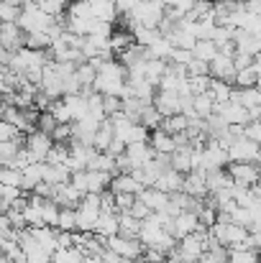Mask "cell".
<instances>
[{
  "label": "cell",
  "instance_id": "6da1fadb",
  "mask_svg": "<svg viewBox=\"0 0 261 263\" xmlns=\"http://www.w3.org/2000/svg\"><path fill=\"white\" fill-rule=\"evenodd\" d=\"M126 74H128V69H126L118 59H105V62L97 67V77H95L92 89H95L97 95H118V97H126V95H128Z\"/></svg>",
  "mask_w": 261,
  "mask_h": 263
},
{
  "label": "cell",
  "instance_id": "7a4b0ae2",
  "mask_svg": "<svg viewBox=\"0 0 261 263\" xmlns=\"http://www.w3.org/2000/svg\"><path fill=\"white\" fill-rule=\"evenodd\" d=\"M54 21H57L54 15H49L46 10H41L36 3H28V0H26V3L21 5V13H18V21H15V23H18L26 33H36V31H46Z\"/></svg>",
  "mask_w": 261,
  "mask_h": 263
},
{
  "label": "cell",
  "instance_id": "3957f363",
  "mask_svg": "<svg viewBox=\"0 0 261 263\" xmlns=\"http://www.w3.org/2000/svg\"><path fill=\"white\" fill-rule=\"evenodd\" d=\"M164 13H167V5L164 0H141L131 15L136 18L138 26H146V28H159V23L164 21Z\"/></svg>",
  "mask_w": 261,
  "mask_h": 263
},
{
  "label": "cell",
  "instance_id": "277c9868",
  "mask_svg": "<svg viewBox=\"0 0 261 263\" xmlns=\"http://www.w3.org/2000/svg\"><path fill=\"white\" fill-rule=\"evenodd\" d=\"M105 248L115 251L126 261H138L144 256V251H146V246L138 238H126V235H110V238H105Z\"/></svg>",
  "mask_w": 261,
  "mask_h": 263
},
{
  "label": "cell",
  "instance_id": "5b68a950",
  "mask_svg": "<svg viewBox=\"0 0 261 263\" xmlns=\"http://www.w3.org/2000/svg\"><path fill=\"white\" fill-rule=\"evenodd\" d=\"M225 172L231 174L236 186H254L261 179V172L256 166V161H228Z\"/></svg>",
  "mask_w": 261,
  "mask_h": 263
},
{
  "label": "cell",
  "instance_id": "8992f818",
  "mask_svg": "<svg viewBox=\"0 0 261 263\" xmlns=\"http://www.w3.org/2000/svg\"><path fill=\"white\" fill-rule=\"evenodd\" d=\"M259 151H261V146L254 138L241 136V138H236V141L228 146V161H256Z\"/></svg>",
  "mask_w": 261,
  "mask_h": 263
},
{
  "label": "cell",
  "instance_id": "52a82bcc",
  "mask_svg": "<svg viewBox=\"0 0 261 263\" xmlns=\"http://www.w3.org/2000/svg\"><path fill=\"white\" fill-rule=\"evenodd\" d=\"M26 46V31L15 23V21H8V23H0V49L5 51H18Z\"/></svg>",
  "mask_w": 261,
  "mask_h": 263
},
{
  "label": "cell",
  "instance_id": "ba28073f",
  "mask_svg": "<svg viewBox=\"0 0 261 263\" xmlns=\"http://www.w3.org/2000/svg\"><path fill=\"white\" fill-rule=\"evenodd\" d=\"M51 146H54V138L49 136V133H44V130H31L28 136H26V141H23V148L26 151H31L39 161H46V156H49V151H51Z\"/></svg>",
  "mask_w": 261,
  "mask_h": 263
},
{
  "label": "cell",
  "instance_id": "9c48e42d",
  "mask_svg": "<svg viewBox=\"0 0 261 263\" xmlns=\"http://www.w3.org/2000/svg\"><path fill=\"white\" fill-rule=\"evenodd\" d=\"M182 192H187V194H192V197H197V199H205V197L210 194V189H207V174H205V169H192L189 174H184Z\"/></svg>",
  "mask_w": 261,
  "mask_h": 263
},
{
  "label": "cell",
  "instance_id": "30bf717a",
  "mask_svg": "<svg viewBox=\"0 0 261 263\" xmlns=\"http://www.w3.org/2000/svg\"><path fill=\"white\" fill-rule=\"evenodd\" d=\"M154 105H156V110L164 115V118H169V115H177V112H182V97H179V92H169V89H156V95H154Z\"/></svg>",
  "mask_w": 261,
  "mask_h": 263
},
{
  "label": "cell",
  "instance_id": "8fae6325",
  "mask_svg": "<svg viewBox=\"0 0 261 263\" xmlns=\"http://www.w3.org/2000/svg\"><path fill=\"white\" fill-rule=\"evenodd\" d=\"M202 225H200V220H197V215L195 212H179L177 217L172 220V228H169V233H172L174 238L179 240V238H184V235H189V233H197Z\"/></svg>",
  "mask_w": 261,
  "mask_h": 263
},
{
  "label": "cell",
  "instance_id": "7c38bea8",
  "mask_svg": "<svg viewBox=\"0 0 261 263\" xmlns=\"http://www.w3.org/2000/svg\"><path fill=\"white\" fill-rule=\"evenodd\" d=\"M236 64H233V57H225V54H218L213 62H210V77L215 80H225V82H236Z\"/></svg>",
  "mask_w": 261,
  "mask_h": 263
},
{
  "label": "cell",
  "instance_id": "4fadbf2b",
  "mask_svg": "<svg viewBox=\"0 0 261 263\" xmlns=\"http://www.w3.org/2000/svg\"><path fill=\"white\" fill-rule=\"evenodd\" d=\"M108 189H110L113 194H141L144 184H141L133 174H113L110 176Z\"/></svg>",
  "mask_w": 261,
  "mask_h": 263
},
{
  "label": "cell",
  "instance_id": "5bb4252c",
  "mask_svg": "<svg viewBox=\"0 0 261 263\" xmlns=\"http://www.w3.org/2000/svg\"><path fill=\"white\" fill-rule=\"evenodd\" d=\"M51 199H54L59 207H77V204H80V199H82V192H80V189H77L72 181H67V184L54 186Z\"/></svg>",
  "mask_w": 261,
  "mask_h": 263
},
{
  "label": "cell",
  "instance_id": "9a60e30c",
  "mask_svg": "<svg viewBox=\"0 0 261 263\" xmlns=\"http://www.w3.org/2000/svg\"><path fill=\"white\" fill-rule=\"evenodd\" d=\"M126 156L131 159L133 169H138V166H144L146 161L154 159V148H151L149 141H136V143H128L126 146Z\"/></svg>",
  "mask_w": 261,
  "mask_h": 263
},
{
  "label": "cell",
  "instance_id": "2e32d148",
  "mask_svg": "<svg viewBox=\"0 0 261 263\" xmlns=\"http://www.w3.org/2000/svg\"><path fill=\"white\" fill-rule=\"evenodd\" d=\"M138 199H144L146 204H149V210L151 212H164L167 210V204H169V194L167 192H162V189H156V186H144L141 189V194H136Z\"/></svg>",
  "mask_w": 261,
  "mask_h": 263
},
{
  "label": "cell",
  "instance_id": "e0dca14e",
  "mask_svg": "<svg viewBox=\"0 0 261 263\" xmlns=\"http://www.w3.org/2000/svg\"><path fill=\"white\" fill-rule=\"evenodd\" d=\"M233 44H236V51H246L254 57L261 51V39L254 33H246L243 28H233Z\"/></svg>",
  "mask_w": 261,
  "mask_h": 263
},
{
  "label": "cell",
  "instance_id": "ac0fdd59",
  "mask_svg": "<svg viewBox=\"0 0 261 263\" xmlns=\"http://www.w3.org/2000/svg\"><path fill=\"white\" fill-rule=\"evenodd\" d=\"M149 143H151L154 154H174V148H177V141H174V136H172V133H167L162 125H159L156 130H151V136H149Z\"/></svg>",
  "mask_w": 261,
  "mask_h": 263
},
{
  "label": "cell",
  "instance_id": "d6986e66",
  "mask_svg": "<svg viewBox=\"0 0 261 263\" xmlns=\"http://www.w3.org/2000/svg\"><path fill=\"white\" fill-rule=\"evenodd\" d=\"M146 59H149V49L141 46V44H131L126 51L118 54V62H120L126 69H133V67H138V64L146 62Z\"/></svg>",
  "mask_w": 261,
  "mask_h": 263
},
{
  "label": "cell",
  "instance_id": "ffe728a7",
  "mask_svg": "<svg viewBox=\"0 0 261 263\" xmlns=\"http://www.w3.org/2000/svg\"><path fill=\"white\" fill-rule=\"evenodd\" d=\"M118 230H120L118 212H100L97 225H95V235H100V238H110V235H118Z\"/></svg>",
  "mask_w": 261,
  "mask_h": 263
},
{
  "label": "cell",
  "instance_id": "44dd1931",
  "mask_svg": "<svg viewBox=\"0 0 261 263\" xmlns=\"http://www.w3.org/2000/svg\"><path fill=\"white\" fill-rule=\"evenodd\" d=\"M90 5H92V13H95V18L97 21H105V23H115L118 21V5H115V0H90Z\"/></svg>",
  "mask_w": 261,
  "mask_h": 263
},
{
  "label": "cell",
  "instance_id": "7402d4cb",
  "mask_svg": "<svg viewBox=\"0 0 261 263\" xmlns=\"http://www.w3.org/2000/svg\"><path fill=\"white\" fill-rule=\"evenodd\" d=\"M182 184H184V174H179L177 169H167L164 174L156 179V189H162V192H167V194H174V192H182Z\"/></svg>",
  "mask_w": 261,
  "mask_h": 263
},
{
  "label": "cell",
  "instance_id": "603a6c76",
  "mask_svg": "<svg viewBox=\"0 0 261 263\" xmlns=\"http://www.w3.org/2000/svg\"><path fill=\"white\" fill-rule=\"evenodd\" d=\"M41 179H44V161L28 164V166L21 172V189H23V192H33Z\"/></svg>",
  "mask_w": 261,
  "mask_h": 263
},
{
  "label": "cell",
  "instance_id": "cb8c5ba5",
  "mask_svg": "<svg viewBox=\"0 0 261 263\" xmlns=\"http://www.w3.org/2000/svg\"><path fill=\"white\" fill-rule=\"evenodd\" d=\"M192 110L197 118H210L215 112V100L210 92H200V95H192Z\"/></svg>",
  "mask_w": 261,
  "mask_h": 263
},
{
  "label": "cell",
  "instance_id": "d4e9b609",
  "mask_svg": "<svg viewBox=\"0 0 261 263\" xmlns=\"http://www.w3.org/2000/svg\"><path fill=\"white\" fill-rule=\"evenodd\" d=\"M189 123H192V118H187L184 112H177V115H169V118L162 120V128L167 133H172V136H179V133L189 130Z\"/></svg>",
  "mask_w": 261,
  "mask_h": 263
},
{
  "label": "cell",
  "instance_id": "484cf974",
  "mask_svg": "<svg viewBox=\"0 0 261 263\" xmlns=\"http://www.w3.org/2000/svg\"><path fill=\"white\" fill-rule=\"evenodd\" d=\"M131 44H136V39H133V31L115 28V31L110 33V51H113V54H120V51H126Z\"/></svg>",
  "mask_w": 261,
  "mask_h": 263
},
{
  "label": "cell",
  "instance_id": "4316f807",
  "mask_svg": "<svg viewBox=\"0 0 261 263\" xmlns=\"http://www.w3.org/2000/svg\"><path fill=\"white\" fill-rule=\"evenodd\" d=\"M115 138V130H113V123L105 118L102 123H100V128H97V133H95V138H92V146L97 148V151H108V146H110V141Z\"/></svg>",
  "mask_w": 261,
  "mask_h": 263
},
{
  "label": "cell",
  "instance_id": "83f0119b",
  "mask_svg": "<svg viewBox=\"0 0 261 263\" xmlns=\"http://www.w3.org/2000/svg\"><path fill=\"white\" fill-rule=\"evenodd\" d=\"M192 57H197V59H202V62H213L215 57H218V44L213 41V39H197V44H195V49H192Z\"/></svg>",
  "mask_w": 261,
  "mask_h": 263
},
{
  "label": "cell",
  "instance_id": "f1b7e54d",
  "mask_svg": "<svg viewBox=\"0 0 261 263\" xmlns=\"http://www.w3.org/2000/svg\"><path fill=\"white\" fill-rule=\"evenodd\" d=\"M23 141H26V136L21 141H0V166H10L15 161L18 151L23 148Z\"/></svg>",
  "mask_w": 261,
  "mask_h": 263
},
{
  "label": "cell",
  "instance_id": "f546056e",
  "mask_svg": "<svg viewBox=\"0 0 261 263\" xmlns=\"http://www.w3.org/2000/svg\"><path fill=\"white\" fill-rule=\"evenodd\" d=\"M162 120H164V115L156 110V105H154V102L144 105V110H141V118H138V123H141L144 128H149V130H156V128L162 125Z\"/></svg>",
  "mask_w": 261,
  "mask_h": 263
},
{
  "label": "cell",
  "instance_id": "4dcf8cb0",
  "mask_svg": "<svg viewBox=\"0 0 261 263\" xmlns=\"http://www.w3.org/2000/svg\"><path fill=\"white\" fill-rule=\"evenodd\" d=\"M118 222H120V230H118V235H126V238H138L141 220H136L131 212H120V215H118Z\"/></svg>",
  "mask_w": 261,
  "mask_h": 263
},
{
  "label": "cell",
  "instance_id": "1f68e13d",
  "mask_svg": "<svg viewBox=\"0 0 261 263\" xmlns=\"http://www.w3.org/2000/svg\"><path fill=\"white\" fill-rule=\"evenodd\" d=\"M207 174V189L210 192H218V189H225V186H233V179L225 169H213V172H205Z\"/></svg>",
  "mask_w": 261,
  "mask_h": 263
},
{
  "label": "cell",
  "instance_id": "d6a6232c",
  "mask_svg": "<svg viewBox=\"0 0 261 263\" xmlns=\"http://www.w3.org/2000/svg\"><path fill=\"white\" fill-rule=\"evenodd\" d=\"M82 251L77 246H69V248H57L51 253V263H82Z\"/></svg>",
  "mask_w": 261,
  "mask_h": 263
},
{
  "label": "cell",
  "instance_id": "836d02e7",
  "mask_svg": "<svg viewBox=\"0 0 261 263\" xmlns=\"http://www.w3.org/2000/svg\"><path fill=\"white\" fill-rule=\"evenodd\" d=\"M57 230H67V233H75L77 230V207H62L59 210Z\"/></svg>",
  "mask_w": 261,
  "mask_h": 263
},
{
  "label": "cell",
  "instance_id": "e575fe53",
  "mask_svg": "<svg viewBox=\"0 0 261 263\" xmlns=\"http://www.w3.org/2000/svg\"><path fill=\"white\" fill-rule=\"evenodd\" d=\"M228 263H259L256 248H228Z\"/></svg>",
  "mask_w": 261,
  "mask_h": 263
},
{
  "label": "cell",
  "instance_id": "d590c367",
  "mask_svg": "<svg viewBox=\"0 0 261 263\" xmlns=\"http://www.w3.org/2000/svg\"><path fill=\"white\" fill-rule=\"evenodd\" d=\"M207 92L213 95V100H215V102H225V100H231L233 85H231V82H225V80H215V77H213Z\"/></svg>",
  "mask_w": 261,
  "mask_h": 263
},
{
  "label": "cell",
  "instance_id": "8d00e7d4",
  "mask_svg": "<svg viewBox=\"0 0 261 263\" xmlns=\"http://www.w3.org/2000/svg\"><path fill=\"white\" fill-rule=\"evenodd\" d=\"M256 82H259V72L254 69V67H246V69H238L236 72V82H233V87H256Z\"/></svg>",
  "mask_w": 261,
  "mask_h": 263
},
{
  "label": "cell",
  "instance_id": "74e56055",
  "mask_svg": "<svg viewBox=\"0 0 261 263\" xmlns=\"http://www.w3.org/2000/svg\"><path fill=\"white\" fill-rule=\"evenodd\" d=\"M67 156H69V143H54L46 156V164H64Z\"/></svg>",
  "mask_w": 261,
  "mask_h": 263
},
{
  "label": "cell",
  "instance_id": "f35d334b",
  "mask_svg": "<svg viewBox=\"0 0 261 263\" xmlns=\"http://www.w3.org/2000/svg\"><path fill=\"white\" fill-rule=\"evenodd\" d=\"M72 123H57V128L51 130L54 143H72Z\"/></svg>",
  "mask_w": 261,
  "mask_h": 263
},
{
  "label": "cell",
  "instance_id": "ab89813d",
  "mask_svg": "<svg viewBox=\"0 0 261 263\" xmlns=\"http://www.w3.org/2000/svg\"><path fill=\"white\" fill-rule=\"evenodd\" d=\"M197 220H200L202 228H213V225L218 222V210L210 207V204H202V207L197 210Z\"/></svg>",
  "mask_w": 261,
  "mask_h": 263
},
{
  "label": "cell",
  "instance_id": "60d3db41",
  "mask_svg": "<svg viewBox=\"0 0 261 263\" xmlns=\"http://www.w3.org/2000/svg\"><path fill=\"white\" fill-rule=\"evenodd\" d=\"M36 128L51 136V130L57 128V118H54V112H51V110H41V112H39V120H36Z\"/></svg>",
  "mask_w": 261,
  "mask_h": 263
},
{
  "label": "cell",
  "instance_id": "b9f144b4",
  "mask_svg": "<svg viewBox=\"0 0 261 263\" xmlns=\"http://www.w3.org/2000/svg\"><path fill=\"white\" fill-rule=\"evenodd\" d=\"M21 138H23V133L13 123H8L5 118H0V141H21Z\"/></svg>",
  "mask_w": 261,
  "mask_h": 263
},
{
  "label": "cell",
  "instance_id": "7bdbcfd3",
  "mask_svg": "<svg viewBox=\"0 0 261 263\" xmlns=\"http://www.w3.org/2000/svg\"><path fill=\"white\" fill-rule=\"evenodd\" d=\"M0 184L21 186V169H15V166H0Z\"/></svg>",
  "mask_w": 261,
  "mask_h": 263
},
{
  "label": "cell",
  "instance_id": "ee69618b",
  "mask_svg": "<svg viewBox=\"0 0 261 263\" xmlns=\"http://www.w3.org/2000/svg\"><path fill=\"white\" fill-rule=\"evenodd\" d=\"M197 74H210V64L197 59V57H192L189 64H187V77H197Z\"/></svg>",
  "mask_w": 261,
  "mask_h": 263
},
{
  "label": "cell",
  "instance_id": "f6af8a7d",
  "mask_svg": "<svg viewBox=\"0 0 261 263\" xmlns=\"http://www.w3.org/2000/svg\"><path fill=\"white\" fill-rule=\"evenodd\" d=\"M120 107H123V102H120L118 95H102V110H105L108 118L115 115V112H120Z\"/></svg>",
  "mask_w": 261,
  "mask_h": 263
},
{
  "label": "cell",
  "instance_id": "bcb514c9",
  "mask_svg": "<svg viewBox=\"0 0 261 263\" xmlns=\"http://www.w3.org/2000/svg\"><path fill=\"white\" fill-rule=\"evenodd\" d=\"M210 74H197V77H189V89L192 95H200V92H207L210 89Z\"/></svg>",
  "mask_w": 261,
  "mask_h": 263
},
{
  "label": "cell",
  "instance_id": "7dc6e473",
  "mask_svg": "<svg viewBox=\"0 0 261 263\" xmlns=\"http://www.w3.org/2000/svg\"><path fill=\"white\" fill-rule=\"evenodd\" d=\"M136 202V194H115V212H128Z\"/></svg>",
  "mask_w": 261,
  "mask_h": 263
},
{
  "label": "cell",
  "instance_id": "c3c4849f",
  "mask_svg": "<svg viewBox=\"0 0 261 263\" xmlns=\"http://www.w3.org/2000/svg\"><path fill=\"white\" fill-rule=\"evenodd\" d=\"M128 212H131V215H133L136 220H146V217L151 215V210H149V204H146L144 199H138V197H136V202H133V207H131Z\"/></svg>",
  "mask_w": 261,
  "mask_h": 263
},
{
  "label": "cell",
  "instance_id": "681fc988",
  "mask_svg": "<svg viewBox=\"0 0 261 263\" xmlns=\"http://www.w3.org/2000/svg\"><path fill=\"white\" fill-rule=\"evenodd\" d=\"M254 54H246V51H236L233 54V64H236V69H246V67H254Z\"/></svg>",
  "mask_w": 261,
  "mask_h": 263
},
{
  "label": "cell",
  "instance_id": "f907efd6",
  "mask_svg": "<svg viewBox=\"0 0 261 263\" xmlns=\"http://www.w3.org/2000/svg\"><path fill=\"white\" fill-rule=\"evenodd\" d=\"M189 59H192V51H187V49H172V54H169V62L172 64H182V67H187Z\"/></svg>",
  "mask_w": 261,
  "mask_h": 263
},
{
  "label": "cell",
  "instance_id": "816d5d0a",
  "mask_svg": "<svg viewBox=\"0 0 261 263\" xmlns=\"http://www.w3.org/2000/svg\"><path fill=\"white\" fill-rule=\"evenodd\" d=\"M100 258H102V263H131V261H126L123 256H118L115 251H110V248H105V251L100 253Z\"/></svg>",
  "mask_w": 261,
  "mask_h": 263
},
{
  "label": "cell",
  "instance_id": "f5cc1de1",
  "mask_svg": "<svg viewBox=\"0 0 261 263\" xmlns=\"http://www.w3.org/2000/svg\"><path fill=\"white\" fill-rule=\"evenodd\" d=\"M123 151H126V143H123L120 138H113L110 146H108V154H110V156H120Z\"/></svg>",
  "mask_w": 261,
  "mask_h": 263
},
{
  "label": "cell",
  "instance_id": "db71d44e",
  "mask_svg": "<svg viewBox=\"0 0 261 263\" xmlns=\"http://www.w3.org/2000/svg\"><path fill=\"white\" fill-rule=\"evenodd\" d=\"M141 0H115V5H118V13H131L136 5H138Z\"/></svg>",
  "mask_w": 261,
  "mask_h": 263
},
{
  "label": "cell",
  "instance_id": "11a10c76",
  "mask_svg": "<svg viewBox=\"0 0 261 263\" xmlns=\"http://www.w3.org/2000/svg\"><path fill=\"white\" fill-rule=\"evenodd\" d=\"M251 192H254V197H256V202H261V179L251 186Z\"/></svg>",
  "mask_w": 261,
  "mask_h": 263
},
{
  "label": "cell",
  "instance_id": "9f6ffc18",
  "mask_svg": "<svg viewBox=\"0 0 261 263\" xmlns=\"http://www.w3.org/2000/svg\"><path fill=\"white\" fill-rule=\"evenodd\" d=\"M256 87H259V89H261V74H259V82H256Z\"/></svg>",
  "mask_w": 261,
  "mask_h": 263
}]
</instances>
